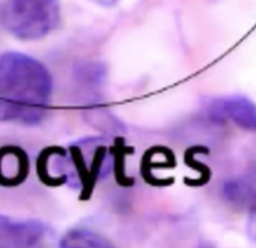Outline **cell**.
I'll return each mask as SVG.
<instances>
[{"label": "cell", "instance_id": "52a82bcc", "mask_svg": "<svg viewBox=\"0 0 256 248\" xmlns=\"http://www.w3.org/2000/svg\"><path fill=\"white\" fill-rule=\"evenodd\" d=\"M59 248H114V245L92 229L72 227L62 236Z\"/></svg>", "mask_w": 256, "mask_h": 248}, {"label": "cell", "instance_id": "5b68a950", "mask_svg": "<svg viewBox=\"0 0 256 248\" xmlns=\"http://www.w3.org/2000/svg\"><path fill=\"white\" fill-rule=\"evenodd\" d=\"M36 175L47 187H72V163L70 151L59 146L42 149L36 158Z\"/></svg>", "mask_w": 256, "mask_h": 248}, {"label": "cell", "instance_id": "6da1fadb", "mask_svg": "<svg viewBox=\"0 0 256 248\" xmlns=\"http://www.w3.org/2000/svg\"><path fill=\"white\" fill-rule=\"evenodd\" d=\"M52 95L53 77L44 63L18 51L0 54V123L40 125Z\"/></svg>", "mask_w": 256, "mask_h": 248}, {"label": "cell", "instance_id": "277c9868", "mask_svg": "<svg viewBox=\"0 0 256 248\" xmlns=\"http://www.w3.org/2000/svg\"><path fill=\"white\" fill-rule=\"evenodd\" d=\"M208 114L216 122H232L241 130L256 133V102L247 96H222L208 105Z\"/></svg>", "mask_w": 256, "mask_h": 248}, {"label": "cell", "instance_id": "7a4b0ae2", "mask_svg": "<svg viewBox=\"0 0 256 248\" xmlns=\"http://www.w3.org/2000/svg\"><path fill=\"white\" fill-rule=\"evenodd\" d=\"M60 21V0H5L0 23L22 41H38L52 33Z\"/></svg>", "mask_w": 256, "mask_h": 248}, {"label": "cell", "instance_id": "3957f363", "mask_svg": "<svg viewBox=\"0 0 256 248\" xmlns=\"http://www.w3.org/2000/svg\"><path fill=\"white\" fill-rule=\"evenodd\" d=\"M0 248H52V230L40 220L0 214Z\"/></svg>", "mask_w": 256, "mask_h": 248}, {"label": "cell", "instance_id": "ba28073f", "mask_svg": "<svg viewBox=\"0 0 256 248\" xmlns=\"http://www.w3.org/2000/svg\"><path fill=\"white\" fill-rule=\"evenodd\" d=\"M247 232L248 236L256 242V197L248 208V220H247Z\"/></svg>", "mask_w": 256, "mask_h": 248}, {"label": "cell", "instance_id": "30bf717a", "mask_svg": "<svg viewBox=\"0 0 256 248\" xmlns=\"http://www.w3.org/2000/svg\"><path fill=\"white\" fill-rule=\"evenodd\" d=\"M202 248H211V247H202Z\"/></svg>", "mask_w": 256, "mask_h": 248}, {"label": "cell", "instance_id": "9c48e42d", "mask_svg": "<svg viewBox=\"0 0 256 248\" xmlns=\"http://www.w3.org/2000/svg\"><path fill=\"white\" fill-rule=\"evenodd\" d=\"M90 2H94L100 6H104V8H110L118 3V0H90Z\"/></svg>", "mask_w": 256, "mask_h": 248}, {"label": "cell", "instance_id": "8992f818", "mask_svg": "<svg viewBox=\"0 0 256 248\" xmlns=\"http://www.w3.org/2000/svg\"><path fill=\"white\" fill-rule=\"evenodd\" d=\"M30 173V160L24 149L16 145L0 148V187L17 188Z\"/></svg>", "mask_w": 256, "mask_h": 248}]
</instances>
